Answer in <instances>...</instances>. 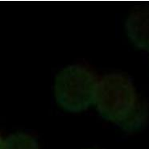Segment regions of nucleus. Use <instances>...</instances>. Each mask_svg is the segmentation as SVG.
Listing matches in <instances>:
<instances>
[{"label":"nucleus","mask_w":149,"mask_h":149,"mask_svg":"<svg viewBox=\"0 0 149 149\" xmlns=\"http://www.w3.org/2000/svg\"><path fill=\"white\" fill-rule=\"evenodd\" d=\"M128 38L143 50L149 51V5L135 7L125 22Z\"/></svg>","instance_id":"3"},{"label":"nucleus","mask_w":149,"mask_h":149,"mask_svg":"<svg viewBox=\"0 0 149 149\" xmlns=\"http://www.w3.org/2000/svg\"><path fill=\"white\" fill-rule=\"evenodd\" d=\"M99 77L80 64L64 68L56 75L54 94L57 103L70 112L86 111L94 104Z\"/></svg>","instance_id":"2"},{"label":"nucleus","mask_w":149,"mask_h":149,"mask_svg":"<svg viewBox=\"0 0 149 149\" xmlns=\"http://www.w3.org/2000/svg\"><path fill=\"white\" fill-rule=\"evenodd\" d=\"M2 149H40V146L32 136L20 134L7 139L3 144Z\"/></svg>","instance_id":"4"},{"label":"nucleus","mask_w":149,"mask_h":149,"mask_svg":"<svg viewBox=\"0 0 149 149\" xmlns=\"http://www.w3.org/2000/svg\"><path fill=\"white\" fill-rule=\"evenodd\" d=\"M94 104L99 114L125 128H134L147 118V108L140 102L134 84L123 73L99 77Z\"/></svg>","instance_id":"1"}]
</instances>
